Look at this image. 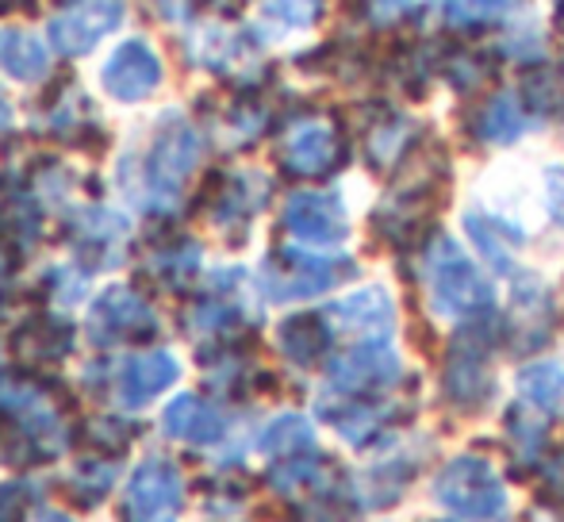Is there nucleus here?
<instances>
[{
    "mask_svg": "<svg viewBox=\"0 0 564 522\" xmlns=\"http://www.w3.org/2000/svg\"><path fill=\"white\" fill-rule=\"evenodd\" d=\"M39 231H43V216H39L35 200H31L23 188L15 193H0V250L8 254H28L39 242Z\"/></svg>",
    "mask_w": 564,
    "mask_h": 522,
    "instance_id": "nucleus-18",
    "label": "nucleus"
},
{
    "mask_svg": "<svg viewBox=\"0 0 564 522\" xmlns=\"http://www.w3.org/2000/svg\"><path fill=\"white\" fill-rule=\"evenodd\" d=\"M465 227H468V239L476 242V250H480V254L488 258L491 265H496V269H511L514 239L503 231V227L491 224V219H484V216H465Z\"/></svg>",
    "mask_w": 564,
    "mask_h": 522,
    "instance_id": "nucleus-27",
    "label": "nucleus"
},
{
    "mask_svg": "<svg viewBox=\"0 0 564 522\" xmlns=\"http://www.w3.org/2000/svg\"><path fill=\"white\" fill-rule=\"evenodd\" d=\"M0 69L15 81H39L51 69V58H46V46L39 43L28 31H0Z\"/></svg>",
    "mask_w": 564,
    "mask_h": 522,
    "instance_id": "nucleus-20",
    "label": "nucleus"
},
{
    "mask_svg": "<svg viewBox=\"0 0 564 522\" xmlns=\"http://www.w3.org/2000/svg\"><path fill=\"white\" fill-rule=\"evenodd\" d=\"M476 131H480V139H488V142L519 139V134H522V108L514 105V97L499 93V97H491L488 108L480 112V120H476Z\"/></svg>",
    "mask_w": 564,
    "mask_h": 522,
    "instance_id": "nucleus-26",
    "label": "nucleus"
},
{
    "mask_svg": "<svg viewBox=\"0 0 564 522\" xmlns=\"http://www.w3.org/2000/svg\"><path fill=\"white\" fill-rule=\"evenodd\" d=\"M116 472H119V465L112 457H85V461L66 477V492L74 496L77 503L93 508V503H100L108 492H112Z\"/></svg>",
    "mask_w": 564,
    "mask_h": 522,
    "instance_id": "nucleus-24",
    "label": "nucleus"
},
{
    "mask_svg": "<svg viewBox=\"0 0 564 522\" xmlns=\"http://www.w3.org/2000/svg\"><path fill=\"white\" fill-rule=\"evenodd\" d=\"M196 269H200V250L188 239H170L147 254V273L154 276L158 284H165V289L188 284Z\"/></svg>",
    "mask_w": 564,
    "mask_h": 522,
    "instance_id": "nucleus-21",
    "label": "nucleus"
},
{
    "mask_svg": "<svg viewBox=\"0 0 564 522\" xmlns=\"http://www.w3.org/2000/svg\"><path fill=\"white\" fill-rule=\"evenodd\" d=\"M284 227L307 247H338L349 235L346 208L335 193H296L284 204Z\"/></svg>",
    "mask_w": 564,
    "mask_h": 522,
    "instance_id": "nucleus-11",
    "label": "nucleus"
},
{
    "mask_svg": "<svg viewBox=\"0 0 564 522\" xmlns=\"http://www.w3.org/2000/svg\"><path fill=\"white\" fill-rule=\"evenodd\" d=\"M511 0H449V15L460 23H480V20H496L507 12Z\"/></svg>",
    "mask_w": 564,
    "mask_h": 522,
    "instance_id": "nucleus-31",
    "label": "nucleus"
},
{
    "mask_svg": "<svg viewBox=\"0 0 564 522\" xmlns=\"http://www.w3.org/2000/svg\"><path fill=\"white\" fill-rule=\"evenodd\" d=\"M323 0H265V8L284 23H312Z\"/></svg>",
    "mask_w": 564,
    "mask_h": 522,
    "instance_id": "nucleus-32",
    "label": "nucleus"
},
{
    "mask_svg": "<svg viewBox=\"0 0 564 522\" xmlns=\"http://www.w3.org/2000/svg\"><path fill=\"white\" fill-rule=\"evenodd\" d=\"M123 23V0H69L51 20V43L62 54H89Z\"/></svg>",
    "mask_w": 564,
    "mask_h": 522,
    "instance_id": "nucleus-9",
    "label": "nucleus"
},
{
    "mask_svg": "<svg viewBox=\"0 0 564 522\" xmlns=\"http://www.w3.org/2000/svg\"><path fill=\"white\" fill-rule=\"evenodd\" d=\"M8 128H12V108H8V100L0 97V139H4Z\"/></svg>",
    "mask_w": 564,
    "mask_h": 522,
    "instance_id": "nucleus-34",
    "label": "nucleus"
},
{
    "mask_svg": "<svg viewBox=\"0 0 564 522\" xmlns=\"http://www.w3.org/2000/svg\"><path fill=\"white\" fill-rule=\"evenodd\" d=\"M162 426L170 438L188 442V446H212V442L224 438L227 418L216 403L200 400V395H177V400L165 407Z\"/></svg>",
    "mask_w": 564,
    "mask_h": 522,
    "instance_id": "nucleus-17",
    "label": "nucleus"
},
{
    "mask_svg": "<svg viewBox=\"0 0 564 522\" xmlns=\"http://www.w3.org/2000/svg\"><path fill=\"white\" fill-rule=\"evenodd\" d=\"M392 300L380 289H365L346 296L341 304H335L327 312V323L335 330H346V335L361 338V342H384L388 330H392Z\"/></svg>",
    "mask_w": 564,
    "mask_h": 522,
    "instance_id": "nucleus-15",
    "label": "nucleus"
},
{
    "mask_svg": "<svg viewBox=\"0 0 564 522\" xmlns=\"http://www.w3.org/2000/svg\"><path fill=\"white\" fill-rule=\"evenodd\" d=\"M185 503V480L165 457H147L127 485V522H173Z\"/></svg>",
    "mask_w": 564,
    "mask_h": 522,
    "instance_id": "nucleus-6",
    "label": "nucleus"
},
{
    "mask_svg": "<svg viewBox=\"0 0 564 522\" xmlns=\"http://www.w3.org/2000/svg\"><path fill=\"white\" fill-rule=\"evenodd\" d=\"M519 389L527 395L534 407L550 411V415L564 418V369L557 366H530L522 369L519 377Z\"/></svg>",
    "mask_w": 564,
    "mask_h": 522,
    "instance_id": "nucleus-25",
    "label": "nucleus"
},
{
    "mask_svg": "<svg viewBox=\"0 0 564 522\" xmlns=\"http://www.w3.org/2000/svg\"><path fill=\"white\" fill-rule=\"evenodd\" d=\"M177 377H181V366L173 354L150 350L119 366V373L112 377V392L123 407H142V403H150L154 395H162L170 384H177Z\"/></svg>",
    "mask_w": 564,
    "mask_h": 522,
    "instance_id": "nucleus-14",
    "label": "nucleus"
},
{
    "mask_svg": "<svg viewBox=\"0 0 564 522\" xmlns=\"http://www.w3.org/2000/svg\"><path fill=\"white\" fill-rule=\"evenodd\" d=\"M395 377H400V361L388 350V342H361L330 366V389L338 395L365 400V395H377L388 384H395Z\"/></svg>",
    "mask_w": 564,
    "mask_h": 522,
    "instance_id": "nucleus-10",
    "label": "nucleus"
},
{
    "mask_svg": "<svg viewBox=\"0 0 564 522\" xmlns=\"http://www.w3.org/2000/svg\"><path fill=\"white\" fill-rule=\"evenodd\" d=\"M312 449H315V431H312V423L300 415L273 418V423L265 426V434H261V454L276 457V461L312 454Z\"/></svg>",
    "mask_w": 564,
    "mask_h": 522,
    "instance_id": "nucleus-23",
    "label": "nucleus"
},
{
    "mask_svg": "<svg viewBox=\"0 0 564 522\" xmlns=\"http://www.w3.org/2000/svg\"><path fill=\"white\" fill-rule=\"evenodd\" d=\"M69 446V426L58 400L35 377L0 381V457L4 461H46Z\"/></svg>",
    "mask_w": 564,
    "mask_h": 522,
    "instance_id": "nucleus-1",
    "label": "nucleus"
},
{
    "mask_svg": "<svg viewBox=\"0 0 564 522\" xmlns=\"http://www.w3.org/2000/svg\"><path fill=\"white\" fill-rule=\"evenodd\" d=\"M74 235H77V247H82V254H93V258L100 254L108 261L119 250V242L127 239V224H123V216H112V211L93 208V211H85V216L77 219Z\"/></svg>",
    "mask_w": 564,
    "mask_h": 522,
    "instance_id": "nucleus-22",
    "label": "nucleus"
},
{
    "mask_svg": "<svg viewBox=\"0 0 564 522\" xmlns=\"http://www.w3.org/2000/svg\"><path fill=\"white\" fill-rule=\"evenodd\" d=\"M35 0H0V12H12V8H31Z\"/></svg>",
    "mask_w": 564,
    "mask_h": 522,
    "instance_id": "nucleus-36",
    "label": "nucleus"
},
{
    "mask_svg": "<svg viewBox=\"0 0 564 522\" xmlns=\"http://www.w3.org/2000/svg\"><path fill=\"white\" fill-rule=\"evenodd\" d=\"M158 330V315L147 300L134 289H108L105 296L93 304L89 312V335L93 342L112 346V342H139Z\"/></svg>",
    "mask_w": 564,
    "mask_h": 522,
    "instance_id": "nucleus-8",
    "label": "nucleus"
},
{
    "mask_svg": "<svg viewBox=\"0 0 564 522\" xmlns=\"http://www.w3.org/2000/svg\"><path fill=\"white\" fill-rule=\"evenodd\" d=\"M235 307L224 304V300H200V304L188 312V330L196 335H219V330L235 327Z\"/></svg>",
    "mask_w": 564,
    "mask_h": 522,
    "instance_id": "nucleus-29",
    "label": "nucleus"
},
{
    "mask_svg": "<svg viewBox=\"0 0 564 522\" xmlns=\"http://www.w3.org/2000/svg\"><path fill=\"white\" fill-rule=\"evenodd\" d=\"M545 200H550V216L564 224V170L545 173Z\"/></svg>",
    "mask_w": 564,
    "mask_h": 522,
    "instance_id": "nucleus-33",
    "label": "nucleus"
},
{
    "mask_svg": "<svg viewBox=\"0 0 564 522\" xmlns=\"http://www.w3.org/2000/svg\"><path fill=\"white\" fill-rule=\"evenodd\" d=\"M446 392L457 407L476 411L480 403H488L491 395V373H488V342L480 330L460 335L453 342L446 358Z\"/></svg>",
    "mask_w": 564,
    "mask_h": 522,
    "instance_id": "nucleus-13",
    "label": "nucleus"
},
{
    "mask_svg": "<svg viewBox=\"0 0 564 522\" xmlns=\"http://www.w3.org/2000/svg\"><path fill=\"white\" fill-rule=\"evenodd\" d=\"M196 162H200V134L188 128V123L170 120L158 131V139L150 142L147 162H142V188H147L150 208L154 211L177 208Z\"/></svg>",
    "mask_w": 564,
    "mask_h": 522,
    "instance_id": "nucleus-2",
    "label": "nucleus"
},
{
    "mask_svg": "<svg viewBox=\"0 0 564 522\" xmlns=\"http://www.w3.org/2000/svg\"><path fill=\"white\" fill-rule=\"evenodd\" d=\"M434 500L449 508L453 515H465L473 522L499 519L507 508V492L499 485L496 469L480 457H457L434 480Z\"/></svg>",
    "mask_w": 564,
    "mask_h": 522,
    "instance_id": "nucleus-4",
    "label": "nucleus"
},
{
    "mask_svg": "<svg viewBox=\"0 0 564 522\" xmlns=\"http://www.w3.org/2000/svg\"><path fill=\"white\" fill-rule=\"evenodd\" d=\"M208 4H216V8H235V4H242V0H208Z\"/></svg>",
    "mask_w": 564,
    "mask_h": 522,
    "instance_id": "nucleus-37",
    "label": "nucleus"
},
{
    "mask_svg": "<svg viewBox=\"0 0 564 522\" xmlns=\"http://www.w3.org/2000/svg\"><path fill=\"white\" fill-rule=\"evenodd\" d=\"M507 431H511L514 446H519L522 457H538L545 446V423L538 415H530L527 407H511L507 415Z\"/></svg>",
    "mask_w": 564,
    "mask_h": 522,
    "instance_id": "nucleus-28",
    "label": "nucleus"
},
{
    "mask_svg": "<svg viewBox=\"0 0 564 522\" xmlns=\"http://www.w3.org/2000/svg\"><path fill=\"white\" fill-rule=\"evenodd\" d=\"M281 162L296 177H327L346 162V142L330 120H300L284 134Z\"/></svg>",
    "mask_w": 564,
    "mask_h": 522,
    "instance_id": "nucleus-7",
    "label": "nucleus"
},
{
    "mask_svg": "<svg viewBox=\"0 0 564 522\" xmlns=\"http://www.w3.org/2000/svg\"><path fill=\"white\" fill-rule=\"evenodd\" d=\"M31 522H74V519L62 515V511H39V515H31Z\"/></svg>",
    "mask_w": 564,
    "mask_h": 522,
    "instance_id": "nucleus-35",
    "label": "nucleus"
},
{
    "mask_svg": "<svg viewBox=\"0 0 564 522\" xmlns=\"http://www.w3.org/2000/svg\"><path fill=\"white\" fill-rule=\"evenodd\" d=\"M330 335H335V327L327 323V315H312V312L292 315V319H284L281 330H276L284 358H292L296 366H315V361L327 354Z\"/></svg>",
    "mask_w": 564,
    "mask_h": 522,
    "instance_id": "nucleus-19",
    "label": "nucleus"
},
{
    "mask_svg": "<svg viewBox=\"0 0 564 522\" xmlns=\"http://www.w3.org/2000/svg\"><path fill=\"white\" fill-rule=\"evenodd\" d=\"M105 89L116 100H142L162 85V58L154 54V46L147 39H127L116 46V54L105 62V74H100Z\"/></svg>",
    "mask_w": 564,
    "mask_h": 522,
    "instance_id": "nucleus-12",
    "label": "nucleus"
},
{
    "mask_svg": "<svg viewBox=\"0 0 564 522\" xmlns=\"http://www.w3.org/2000/svg\"><path fill=\"white\" fill-rule=\"evenodd\" d=\"M12 350L28 369L58 366V361L74 350V330L62 319H54V315H31V319H23L20 327H15Z\"/></svg>",
    "mask_w": 564,
    "mask_h": 522,
    "instance_id": "nucleus-16",
    "label": "nucleus"
},
{
    "mask_svg": "<svg viewBox=\"0 0 564 522\" xmlns=\"http://www.w3.org/2000/svg\"><path fill=\"white\" fill-rule=\"evenodd\" d=\"M349 273H354L349 261L281 250V254H273L265 261V269H261V289L273 300H307V296H319V292L335 289L341 276H349Z\"/></svg>",
    "mask_w": 564,
    "mask_h": 522,
    "instance_id": "nucleus-5",
    "label": "nucleus"
},
{
    "mask_svg": "<svg viewBox=\"0 0 564 522\" xmlns=\"http://www.w3.org/2000/svg\"><path fill=\"white\" fill-rule=\"evenodd\" d=\"M403 142H408V128L403 120H388L384 128H377L369 134V154L372 165H392L403 154Z\"/></svg>",
    "mask_w": 564,
    "mask_h": 522,
    "instance_id": "nucleus-30",
    "label": "nucleus"
},
{
    "mask_svg": "<svg viewBox=\"0 0 564 522\" xmlns=\"http://www.w3.org/2000/svg\"><path fill=\"white\" fill-rule=\"evenodd\" d=\"M426 276H431V296L438 315L460 319V315H476L491 304V284L484 273L460 254L457 242L438 239L426 258Z\"/></svg>",
    "mask_w": 564,
    "mask_h": 522,
    "instance_id": "nucleus-3",
    "label": "nucleus"
}]
</instances>
